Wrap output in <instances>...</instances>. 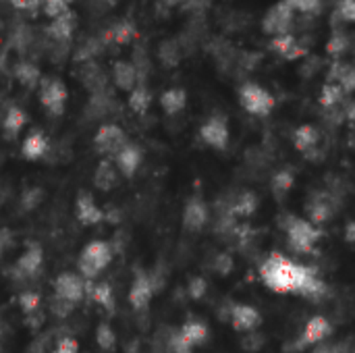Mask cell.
I'll list each match as a JSON object with an SVG mask.
<instances>
[{
	"mask_svg": "<svg viewBox=\"0 0 355 353\" xmlns=\"http://www.w3.org/2000/svg\"><path fill=\"white\" fill-rule=\"evenodd\" d=\"M262 281L277 293H304V289L318 277L314 268L297 264L283 254H272L260 268Z\"/></svg>",
	"mask_w": 355,
	"mask_h": 353,
	"instance_id": "1",
	"label": "cell"
},
{
	"mask_svg": "<svg viewBox=\"0 0 355 353\" xmlns=\"http://www.w3.org/2000/svg\"><path fill=\"white\" fill-rule=\"evenodd\" d=\"M112 256H114L112 246L108 241L96 239L81 250L79 260H77V268L87 281H94L96 277H100L110 266Z\"/></svg>",
	"mask_w": 355,
	"mask_h": 353,
	"instance_id": "2",
	"label": "cell"
},
{
	"mask_svg": "<svg viewBox=\"0 0 355 353\" xmlns=\"http://www.w3.org/2000/svg\"><path fill=\"white\" fill-rule=\"evenodd\" d=\"M285 233H287L289 248L297 254H312L320 239V229L312 225L310 221L297 218V216H289Z\"/></svg>",
	"mask_w": 355,
	"mask_h": 353,
	"instance_id": "3",
	"label": "cell"
},
{
	"mask_svg": "<svg viewBox=\"0 0 355 353\" xmlns=\"http://www.w3.org/2000/svg\"><path fill=\"white\" fill-rule=\"evenodd\" d=\"M239 102L241 106L254 114V117H268L275 108V98L268 89H264L262 85L254 83V81H248L241 85L239 89Z\"/></svg>",
	"mask_w": 355,
	"mask_h": 353,
	"instance_id": "4",
	"label": "cell"
},
{
	"mask_svg": "<svg viewBox=\"0 0 355 353\" xmlns=\"http://www.w3.org/2000/svg\"><path fill=\"white\" fill-rule=\"evenodd\" d=\"M37 87H40V102L46 108V112L52 117H60L64 112L67 98H69L67 85L56 77H42Z\"/></svg>",
	"mask_w": 355,
	"mask_h": 353,
	"instance_id": "5",
	"label": "cell"
},
{
	"mask_svg": "<svg viewBox=\"0 0 355 353\" xmlns=\"http://www.w3.org/2000/svg\"><path fill=\"white\" fill-rule=\"evenodd\" d=\"M295 23V12L293 8L285 2V0H279L275 6H270L262 19V31L268 33V35H285V33H291V27Z\"/></svg>",
	"mask_w": 355,
	"mask_h": 353,
	"instance_id": "6",
	"label": "cell"
},
{
	"mask_svg": "<svg viewBox=\"0 0 355 353\" xmlns=\"http://www.w3.org/2000/svg\"><path fill=\"white\" fill-rule=\"evenodd\" d=\"M54 298L77 306L85 298V281L75 273H60L54 279Z\"/></svg>",
	"mask_w": 355,
	"mask_h": 353,
	"instance_id": "7",
	"label": "cell"
},
{
	"mask_svg": "<svg viewBox=\"0 0 355 353\" xmlns=\"http://www.w3.org/2000/svg\"><path fill=\"white\" fill-rule=\"evenodd\" d=\"M200 137H202V141H204L206 146H210L212 150H218V152L227 150L229 139H231V131H229L227 119L220 117V114L210 117V119L202 125Z\"/></svg>",
	"mask_w": 355,
	"mask_h": 353,
	"instance_id": "8",
	"label": "cell"
},
{
	"mask_svg": "<svg viewBox=\"0 0 355 353\" xmlns=\"http://www.w3.org/2000/svg\"><path fill=\"white\" fill-rule=\"evenodd\" d=\"M127 141V133L114 123H104L94 135V146L104 156H114Z\"/></svg>",
	"mask_w": 355,
	"mask_h": 353,
	"instance_id": "9",
	"label": "cell"
},
{
	"mask_svg": "<svg viewBox=\"0 0 355 353\" xmlns=\"http://www.w3.org/2000/svg\"><path fill=\"white\" fill-rule=\"evenodd\" d=\"M331 335H333V325H331V320H329L327 316H312V318L306 322V327H304L300 339L295 341V347H297V350H306V347L320 345V343L327 341Z\"/></svg>",
	"mask_w": 355,
	"mask_h": 353,
	"instance_id": "10",
	"label": "cell"
},
{
	"mask_svg": "<svg viewBox=\"0 0 355 353\" xmlns=\"http://www.w3.org/2000/svg\"><path fill=\"white\" fill-rule=\"evenodd\" d=\"M229 322L237 333H254L262 325V314L250 304H233L229 312Z\"/></svg>",
	"mask_w": 355,
	"mask_h": 353,
	"instance_id": "11",
	"label": "cell"
},
{
	"mask_svg": "<svg viewBox=\"0 0 355 353\" xmlns=\"http://www.w3.org/2000/svg\"><path fill=\"white\" fill-rule=\"evenodd\" d=\"M112 162H114L119 175L131 179V177H135V173L139 171V166H141V162H144V150H141L139 146L127 141V144L114 154V160H112Z\"/></svg>",
	"mask_w": 355,
	"mask_h": 353,
	"instance_id": "12",
	"label": "cell"
},
{
	"mask_svg": "<svg viewBox=\"0 0 355 353\" xmlns=\"http://www.w3.org/2000/svg\"><path fill=\"white\" fill-rule=\"evenodd\" d=\"M42 264H44V250H42L37 243H31V246L19 256V260L15 262L12 273H15L19 279H31V277H35V275L42 270Z\"/></svg>",
	"mask_w": 355,
	"mask_h": 353,
	"instance_id": "13",
	"label": "cell"
},
{
	"mask_svg": "<svg viewBox=\"0 0 355 353\" xmlns=\"http://www.w3.org/2000/svg\"><path fill=\"white\" fill-rule=\"evenodd\" d=\"M337 198L329 191H318L310 198L308 204V214H310V223L312 225H320V223H329L335 214L337 208Z\"/></svg>",
	"mask_w": 355,
	"mask_h": 353,
	"instance_id": "14",
	"label": "cell"
},
{
	"mask_svg": "<svg viewBox=\"0 0 355 353\" xmlns=\"http://www.w3.org/2000/svg\"><path fill=\"white\" fill-rule=\"evenodd\" d=\"M154 298V287L150 283V277L148 273H137L131 281V287H129V304L133 310L141 312L150 306Z\"/></svg>",
	"mask_w": 355,
	"mask_h": 353,
	"instance_id": "15",
	"label": "cell"
},
{
	"mask_svg": "<svg viewBox=\"0 0 355 353\" xmlns=\"http://www.w3.org/2000/svg\"><path fill=\"white\" fill-rule=\"evenodd\" d=\"M75 216L83 227H94L104 221V210L96 204V200L89 193L81 191L75 200Z\"/></svg>",
	"mask_w": 355,
	"mask_h": 353,
	"instance_id": "16",
	"label": "cell"
},
{
	"mask_svg": "<svg viewBox=\"0 0 355 353\" xmlns=\"http://www.w3.org/2000/svg\"><path fill=\"white\" fill-rule=\"evenodd\" d=\"M179 339L187 345V347H200L210 339V327L200 320V318H189L181 325V329L177 331Z\"/></svg>",
	"mask_w": 355,
	"mask_h": 353,
	"instance_id": "17",
	"label": "cell"
},
{
	"mask_svg": "<svg viewBox=\"0 0 355 353\" xmlns=\"http://www.w3.org/2000/svg\"><path fill=\"white\" fill-rule=\"evenodd\" d=\"M258 206H260V198H258L254 191L243 189V191H239V193L229 202V206H227V210H225L223 214H231L235 221H237V218H250V216L258 210Z\"/></svg>",
	"mask_w": 355,
	"mask_h": 353,
	"instance_id": "18",
	"label": "cell"
},
{
	"mask_svg": "<svg viewBox=\"0 0 355 353\" xmlns=\"http://www.w3.org/2000/svg\"><path fill=\"white\" fill-rule=\"evenodd\" d=\"M270 48L283 56L285 60H297L302 56L308 54V48L293 35V33H285V35H275L270 42Z\"/></svg>",
	"mask_w": 355,
	"mask_h": 353,
	"instance_id": "19",
	"label": "cell"
},
{
	"mask_svg": "<svg viewBox=\"0 0 355 353\" xmlns=\"http://www.w3.org/2000/svg\"><path fill=\"white\" fill-rule=\"evenodd\" d=\"M318 144H320V131L314 127V125H300L295 131H293V146L308 158H314L318 150Z\"/></svg>",
	"mask_w": 355,
	"mask_h": 353,
	"instance_id": "20",
	"label": "cell"
},
{
	"mask_svg": "<svg viewBox=\"0 0 355 353\" xmlns=\"http://www.w3.org/2000/svg\"><path fill=\"white\" fill-rule=\"evenodd\" d=\"M208 223V206L200 198H191L183 208V227L187 231H202Z\"/></svg>",
	"mask_w": 355,
	"mask_h": 353,
	"instance_id": "21",
	"label": "cell"
},
{
	"mask_svg": "<svg viewBox=\"0 0 355 353\" xmlns=\"http://www.w3.org/2000/svg\"><path fill=\"white\" fill-rule=\"evenodd\" d=\"M73 29H75V15L71 10H67L60 17L52 19V23L46 27V35L54 44H69Z\"/></svg>",
	"mask_w": 355,
	"mask_h": 353,
	"instance_id": "22",
	"label": "cell"
},
{
	"mask_svg": "<svg viewBox=\"0 0 355 353\" xmlns=\"http://www.w3.org/2000/svg\"><path fill=\"white\" fill-rule=\"evenodd\" d=\"M50 150V139L44 131H31L25 139H23V146H21V156L25 160H40L48 154Z\"/></svg>",
	"mask_w": 355,
	"mask_h": 353,
	"instance_id": "23",
	"label": "cell"
},
{
	"mask_svg": "<svg viewBox=\"0 0 355 353\" xmlns=\"http://www.w3.org/2000/svg\"><path fill=\"white\" fill-rule=\"evenodd\" d=\"M79 79L81 83L92 92V94H100V92H108V81L104 71L92 60V62H83L79 69Z\"/></svg>",
	"mask_w": 355,
	"mask_h": 353,
	"instance_id": "24",
	"label": "cell"
},
{
	"mask_svg": "<svg viewBox=\"0 0 355 353\" xmlns=\"http://www.w3.org/2000/svg\"><path fill=\"white\" fill-rule=\"evenodd\" d=\"M119 171H116V166H114V162L112 160H102L98 166H96V171H94V185H96V189H100V191H112L114 187H116V183H119Z\"/></svg>",
	"mask_w": 355,
	"mask_h": 353,
	"instance_id": "25",
	"label": "cell"
},
{
	"mask_svg": "<svg viewBox=\"0 0 355 353\" xmlns=\"http://www.w3.org/2000/svg\"><path fill=\"white\" fill-rule=\"evenodd\" d=\"M329 83H337L341 85V89L349 96L355 87V71L352 64L335 60L329 69Z\"/></svg>",
	"mask_w": 355,
	"mask_h": 353,
	"instance_id": "26",
	"label": "cell"
},
{
	"mask_svg": "<svg viewBox=\"0 0 355 353\" xmlns=\"http://www.w3.org/2000/svg\"><path fill=\"white\" fill-rule=\"evenodd\" d=\"M137 35V29H135V23L129 21V19H123V21H116L102 37L104 46L106 42H112V44H119V46H125L129 42H133Z\"/></svg>",
	"mask_w": 355,
	"mask_h": 353,
	"instance_id": "27",
	"label": "cell"
},
{
	"mask_svg": "<svg viewBox=\"0 0 355 353\" xmlns=\"http://www.w3.org/2000/svg\"><path fill=\"white\" fill-rule=\"evenodd\" d=\"M27 125V112L19 106H8L6 112H4V119H2V131H4V137L8 139H15L23 127Z\"/></svg>",
	"mask_w": 355,
	"mask_h": 353,
	"instance_id": "28",
	"label": "cell"
},
{
	"mask_svg": "<svg viewBox=\"0 0 355 353\" xmlns=\"http://www.w3.org/2000/svg\"><path fill=\"white\" fill-rule=\"evenodd\" d=\"M112 81L123 92H131L139 83L135 67L131 62H127V60H116L114 62V67H112Z\"/></svg>",
	"mask_w": 355,
	"mask_h": 353,
	"instance_id": "29",
	"label": "cell"
},
{
	"mask_svg": "<svg viewBox=\"0 0 355 353\" xmlns=\"http://www.w3.org/2000/svg\"><path fill=\"white\" fill-rule=\"evenodd\" d=\"M85 295H89L106 312H114V291L108 283H85Z\"/></svg>",
	"mask_w": 355,
	"mask_h": 353,
	"instance_id": "30",
	"label": "cell"
},
{
	"mask_svg": "<svg viewBox=\"0 0 355 353\" xmlns=\"http://www.w3.org/2000/svg\"><path fill=\"white\" fill-rule=\"evenodd\" d=\"M160 106L168 117L179 114L185 106H187V92L183 87H171L166 92H162L160 96Z\"/></svg>",
	"mask_w": 355,
	"mask_h": 353,
	"instance_id": "31",
	"label": "cell"
},
{
	"mask_svg": "<svg viewBox=\"0 0 355 353\" xmlns=\"http://www.w3.org/2000/svg\"><path fill=\"white\" fill-rule=\"evenodd\" d=\"M181 58H183V48H181L177 37L175 40H164L158 46V60H160L162 67L173 69V67H177L181 62Z\"/></svg>",
	"mask_w": 355,
	"mask_h": 353,
	"instance_id": "32",
	"label": "cell"
},
{
	"mask_svg": "<svg viewBox=\"0 0 355 353\" xmlns=\"http://www.w3.org/2000/svg\"><path fill=\"white\" fill-rule=\"evenodd\" d=\"M129 108L135 114H146L152 106V92L146 83H137L131 92H129V100H127Z\"/></svg>",
	"mask_w": 355,
	"mask_h": 353,
	"instance_id": "33",
	"label": "cell"
},
{
	"mask_svg": "<svg viewBox=\"0 0 355 353\" xmlns=\"http://www.w3.org/2000/svg\"><path fill=\"white\" fill-rule=\"evenodd\" d=\"M15 77H17V81H19L23 87H27V89L37 87L40 81H42L40 69H37L31 60H21V62H17V67H15Z\"/></svg>",
	"mask_w": 355,
	"mask_h": 353,
	"instance_id": "34",
	"label": "cell"
},
{
	"mask_svg": "<svg viewBox=\"0 0 355 353\" xmlns=\"http://www.w3.org/2000/svg\"><path fill=\"white\" fill-rule=\"evenodd\" d=\"M270 183H272L270 187H272L275 198L277 200H283L293 189V185H295V173H293V169H279L272 175V181Z\"/></svg>",
	"mask_w": 355,
	"mask_h": 353,
	"instance_id": "35",
	"label": "cell"
},
{
	"mask_svg": "<svg viewBox=\"0 0 355 353\" xmlns=\"http://www.w3.org/2000/svg\"><path fill=\"white\" fill-rule=\"evenodd\" d=\"M345 98H347V94L341 89V85L327 81V85L322 87V94H320V104H322L324 110H329V108H335V106L343 104Z\"/></svg>",
	"mask_w": 355,
	"mask_h": 353,
	"instance_id": "36",
	"label": "cell"
},
{
	"mask_svg": "<svg viewBox=\"0 0 355 353\" xmlns=\"http://www.w3.org/2000/svg\"><path fill=\"white\" fill-rule=\"evenodd\" d=\"M104 50V42H102V37H89L85 44H81V48L77 50V54H75V60L77 62H92L100 52Z\"/></svg>",
	"mask_w": 355,
	"mask_h": 353,
	"instance_id": "37",
	"label": "cell"
},
{
	"mask_svg": "<svg viewBox=\"0 0 355 353\" xmlns=\"http://www.w3.org/2000/svg\"><path fill=\"white\" fill-rule=\"evenodd\" d=\"M96 343H98V347L104 353H112L116 350V335H114L110 325H106V322L98 325V329H96Z\"/></svg>",
	"mask_w": 355,
	"mask_h": 353,
	"instance_id": "38",
	"label": "cell"
},
{
	"mask_svg": "<svg viewBox=\"0 0 355 353\" xmlns=\"http://www.w3.org/2000/svg\"><path fill=\"white\" fill-rule=\"evenodd\" d=\"M347 50H349V37H347L343 31H335V33L329 37V42H327V52H329V56H333V58L339 60Z\"/></svg>",
	"mask_w": 355,
	"mask_h": 353,
	"instance_id": "39",
	"label": "cell"
},
{
	"mask_svg": "<svg viewBox=\"0 0 355 353\" xmlns=\"http://www.w3.org/2000/svg\"><path fill=\"white\" fill-rule=\"evenodd\" d=\"M40 306H42V298H40L37 291H23L19 295V308H21V312L25 316L40 312Z\"/></svg>",
	"mask_w": 355,
	"mask_h": 353,
	"instance_id": "40",
	"label": "cell"
},
{
	"mask_svg": "<svg viewBox=\"0 0 355 353\" xmlns=\"http://www.w3.org/2000/svg\"><path fill=\"white\" fill-rule=\"evenodd\" d=\"M44 200V191L40 187H27L23 193H21V210L23 212H31L35 210Z\"/></svg>",
	"mask_w": 355,
	"mask_h": 353,
	"instance_id": "41",
	"label": "cell"
},
{
	"mask_svg": "<svg viewBox=\"0 0 355 353\" xmlns=\"http://www.w3.org/2000/svg\"><path fill=\"white\" fill-rule=\"evenodd\" d=\"M293 12H302V15H318L322 8V0H285Z\"/></svg>",
	"mask_w": 355,
	"mask_h": 353,
	"instance_id": "42",
	"label": "cell"
},
{
	"mask_svg": "<svg viewBox=\"0 0 355 353\" xmlns=\"http://www.w3.org/2000/svg\"><path fill=\"white\" fill-rule=\"evenodd\" d=\"M31 44H33V31H31L27 25H21V27L12 33V46H15L19 52H25Z\"/></svg>",
	"mask_w": 355,
	"mask_h": 353,
	"instance_id": "43",
	"label": "cell"
},
{
	"mask_svg": "<svg viewBox=\"0 0 355 353\" xmlns=\"http://www.w3.org/2000/svg\"><path fill=\"white\" fill-rule=\"evenodd\" d=\"M37 2H40L42 10H44L50 19H56V17H60L62 12L69 10V4H67L64 0H37Z\"/></svg>",
	"mask_w": 355,
	"mask_h": 353,
	"instance_id": "44",
	"label": "cell"
},
{
	"mask_svg": "<svg viewBox=\"0 0 355 353\" xmlns=\"http://www.w3.org/2000/svg\"><path fill=\"white\" fill-rule=\"evenodd\" d=\"M206 291H208V281H206V279H202V277H193V279H189L187 293H189V298H191V300H196V302L204 300Z\"/></svg>",
	"mask_w": 355,
	"mask_h": 353,
	"instance_id": "45",
	"label": "cell"
},
{
	"mask_svg": "<svg viewBox=\"0 0 355 353\" xmlns=\"http://www.w3.org/2000/svg\"><path fill=\"white\" fill-rule=\"evenodd\" d=\"M233 268H235L233 256H231V254H227V252H220V254L216 256V260H214V270H216V275L227 277V275H231V273H233Z\"/></svg>",
	"mask_w": 355,
	"mask_h": 353,
	"instance_id": "46",
	"label": "cell"
},
{
	"mask_svg": "<svg viewBox=\"0 0 355 353\" xmlns=\"http://www.w3.org/2000/svg\"><path fill=\"white\" fill-rule=\"evenodd\" d=\"M210 2L212 0H183L181 8L193 17H204V12L210 8Z\"/></svg>",
	"mask_w": 355,
	"mask_h": 353,
	"instance_id": "47",
	"label": "cell"
},
{
	"mask_svg": "<svg viewBox=\"0 0 355 353\" xmlns=\"http://www.w3.org/2000/svg\"><path fill=\"white\" fill-rule=\"evenodd\" d=\"M335 17H339L345 23H352L355 19V0H339Z\"/></svg>",
	"mask_w": 355,
	"mask_h": 353,
	"instance_id": "48",
	"label": "cell"
},
{
	"mask_svg": "<svg viewBox=\"0 0 355 353\" xmlns=\"http://www.w3.org/2000/svg\"><path fill=\"white\" fill-rule=\"evenodd\" d=\"M54 353H79V343H77V339H73L71 335H62V337L56 341Z\"/></svg>",
	"mask_w": 355,
	"mask_h": 353,
	"instance_id": "49",
	"label": "cell"
},
{
	"mask_svg": "<svg viewBox=\"0 0 355 353\" xmlns=\"http://www.w3.org/2000/svg\"><path fill=\"white\" fill-rule=\"evenodd\" d=\"M241 345H243L245 352H260L262 345H264V337H262L260 333H256V331H254V333H248L245 339L241 341Z\"/></svg>",
	"mask_w": 355,
	"mask_h": 353,
	"instance_id": "50",
	"label": "cell"
},
{
	"mask_svg": "<svg viewBox=\"0 0 355 353\" xmlns=\"http://www.w3.org/2000/svg\"><path fill=\"white\" fill-rule=\"evenodd\" d=\"M73 308L75 306H71V304H67V302H60V300H52V312L58 316V318H67L69 316V312H73Z\"/></svg>",
	"mask_w": 355,
	"mask_h": 353,
	"instance_id": "51",
	"label": "cell"
},
{
	"mask_svg": "<svg viewBox=\"0 0 355 353\" xmlns=\"http://www.w3.org/2000/svg\"><path fill=\"white\" fill-rule=\"evenodd\" d=\"M10 4L15 8H19V10H29V12H33V10L40 8V2L37 0H10Z\"/></svg>",
	"mask_w": 355,
	"mask_h": 353,
	"instance_id": "52",
	"label": "cell"
},
{
	"mask_svg": "<svg viewBox=\"0 0 355 353\" xmlns=\"http://www.w3.org/2000/svg\"><path fill=\"white\" fill-rule=\"evenodd\" d=\"M12 246V233L8 229H0V258Z\"/></svg>",
	"mask_w": 355,
	"mask_h": 353,
	"instance_id": "53",
	"label": "cell"
},
{
	"mask_svg": "<svg viewBox=\"0 0 355 353\" xmlns=\"http://www.w3.org/2000/svg\"><path fill=\"white\" fill-rule=\"evenodd\" d=\"M345 239H347L349 243H354V239H355V225H354V221H349V223H347V231H345Z\"/></svg>",
	"mask_w": 355,
	"mask_h": 353,
	"instance_id": "54",
	"label": "cell"
},
{
	"mask_svg": "<svg viewBox=\"0 0 355 353\" xmlns=\"http://www.w3.org/2000/svg\"><path fill=\"white\" fill-rule=\"evenodd\" d=\"M314 353H343V347H339V345H335V347H320Z\"/></svg>",
	"mask_w": 355,
	"mask_h": 353,
	"instance_id": "55",
	"label": "cell"
},
{
	"mask_svg": "<svg viewBox=\"0 0 355 353\" xmlns=\"http://www.w3.org/2000/svg\"><path fill=\"white\" fill-rule=\"evenodd\" d=\"M160 4H164V6H168V8H173V6H179V4H183V0H158Z\"/></svg>",
	"mask_w": 355,
	"mask_h": 353,
	"instance_id": "56",
	"label": "cell"
},
{
	"mask_svg": "<svg viewBox=\"0 0 355 353\" xmlns=\"http://www.w3.org/2000/svg\"><path fill=\"white\" fill-rule=\"evenodd\" d=\"M100 2H104V4H114L116 0H100Z\"/></svg>",
	"mask_w": 355,
	"mask_h": 353,
	"instance_id": "57",
	"label": "cell"
},
{
	"mask_svg": "<svg viewBox=\"0 0 355 353\" xmlns=\"http://www.w3.org/2000/svg\"><path fill=\"white\" fill-rule=\"evenodd\" d=\"M0 341H2V322H0Z\"/></svg>",
	"mask_w": 355,
	"mask_h": 353,
	"instance_id": "58",
	"label": "cell"
}]
</instances>
